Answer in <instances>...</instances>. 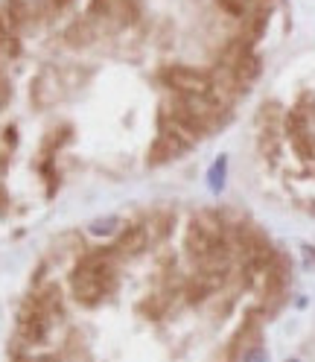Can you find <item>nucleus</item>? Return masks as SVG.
Returning <instances> with one entry per match:
<instances>
[{
  "label": "nucleus",
  "mask_w": 315,
  "mask_h": 362,
  "mask_svg": "<svg viewBox=\"0 0 315 362\" xmlns=\"http://www.w3.org/2000/svg\"><path fill=\"white\" fill-rule=\"evenodd\" d=\"M225 175H228V155H219L213 161V167H210V173H208V187L213 193L225 190Z\"/></svg>",
  "instance_id": "nucleus-4"
},
{
  "label": "nucleus",
  "mask_w": 315,
  "mask_h": 362,
  "mask_svg": "<svg viewBox=\"0 0 315 362\" xmlns=\"http://www.w3.org/2000/svg\"><path fill=\"white\" fill-rule=\"evenodd\" d=\"M114 263L105 260V257H91L85 260L71 278L73 286V296L82 304H100L111 289H114Z\"/></svg>",
  "instance_id": "nucleus-1"
},
{
  "label": "nucleus",
  "mask_w": 315,
  "mask_h": 362,
  "mask_svg": "<svg viewBox=\"0 0 315 362\" xmlns=\"http://www.w3.org/2000/svg\"><path fill=\"white\" fill-rule=\"evenodd\" d=\"M120 231V216H100L88 225V234L94 237H114Z\"/></svg>",
  "instance_id": "nucleus-5"
},
{
  "label": "nucleus",
  "mask_w": 315,
  "mask_h": 362,
  "mask_svg": "<svg viewBox=\"0 0 315 362\" xmlns=\"http://www.w3.org/2000/svg\"><path fill=\"white\" fill-rule=\"evenodd\" d=\"M164 82L175 90V94H210L213 90V79L208 74L196 71V67H184V64L167 67Z\"/></svg>",
  "instance_id": "nucleus-2"
},
{
  "label": "nucleus",
  "mask_w": 315,
  "mask_h": 362,
  "mask_svg": "<svg viewBox=\"0 0 315 362\" xmlns=\"http://www.w3.org/2000/svg\"><path fill=\"white\" fill-rule=\"evenodd\" d=\"M239 362H268V354H266V348L251 345V348H245V351H242Z\"/></svg>",
  "instance_id": "nucleus-6"
},
{
  "label": "nucleus",
  "mask_w": 315,
  "mask_h": 362,
  "mask_svg": "<svg viewBox=\"0 0 315 362\" xmlns=\"http://www.w3.org/2000/svg\"><path fill=\"white\" fill-rule=\"evenodd\" d=\"M286 362H301V359H286Z\"/></svg>",
  "instance_id": "nucleus-8"
},
{
  "label": "nucleus",
  "mask_w": 315,
  "mask_h": 362,
  "mask_svg": "<svg viewBox=\"0 0 315 362\" xmlns=\"http://www.w3.org/2000/svg\"><path fill=\"white\" fill-rule=\"evenodd\" d=\"M27 4H44V0H27Z\"/></svg>",
  "instance_id": "nucleus-7"
},
{
  "label": "nucleus",
  "mask_w": 315,
  "mask_h": 362,
  "mask_svg": "<svg viewBox=\"0 0 315 362\" xmlns=\"http://www.w3.org/2000/svg\"><path fill=\"white\" fill-rule=\"evenodd\" d=\"M20 333H24L30 342H44V339H47V315L44 313L27 315V319L20 322Z\"/></svg>",
  "instance_id": "nucleus-3"
}]
</instances>
